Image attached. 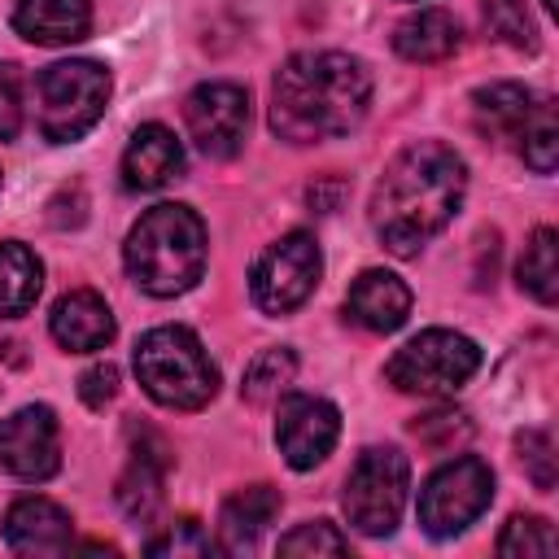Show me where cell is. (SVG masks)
<instances>
[{
    "instance_id": "cell-1",
    "label": "cell",
    "mask_w": 559,
    "mask_h": 559,
    "mask_svg": "<svg viewBox=\"0 0 559 559\" xmlns=\"http://www.w3.org/2000/svg\"><path fill=\"white\" fill-rule=\"evenodd\" d=\"M467 166L441 140L406 144L380 175L371 192V227L389 253H419L463 205Z\"/></svg>"
},
{
    "instance_id": "cell-2",
    "label": "cell",
    "mask_w": 559,
    "mask_h": 559,
    "mask_svg": "<svg viewBox=\"0 0 559 559\" xmlns=\"http://www.w3.org/2000/svg\"><path fill=\"white\" fill-rule=\"evenodd\" d=\"M371 105V70L349 52H293L271 83V131L288 144L349 135Z\"/></svg>"
},
{
    "instance_id": "cell-3",
    "label": "cell",
    "mask_w": 559,
    "mask_h": 559,
    "mask_svg": "<svg viewBox=\"0 0 559 559\" xmlns=\"http://www.w3.org/2000/svg\"><path fill=\"white\" fill-rule=\"evenodd\" d=\"M127 275L148 297H179L205 271V223L175 201H162L140 214L122 245Z\"/></svg>"
},
{
    "instance_id": "cell-4",
    "label": "cell",
    "mask_w": 559,
    "mask_h": 559,
    "mask_svg": "<svg viewBox=\"0 0 559 559\" xmlns=\"http://www.w3.org/2000/svg\"><path fill=\"white\" fill-rule=\"evenodd\" d=\"M135 380L157 406H170V411H201L218 393L214 358L205 354L201 336L179 323H162L140 336Z\"/></svg>"
},
{
    "instance_id": "cell-5",
    "label": "cell",
    "mask_w": 559,
    "mask_h": 559,
    "mask_svg": "<svg viewBox=\"0 0 559 559\" xmlns=\"http://www.w3.org/2000/svg\"><path fill=\"white\" fill-rule=\"evenodd\" d=\"M39 131L52 144L87 135L109 105V70L100 61H57L39 74Z\"/></svg>"
},
{
    "instance_id": "cell-6",
    "label": "cell",
    "mask_w": 559,
    "mask_h": 559,
    "mask_svg": "<svg viewBox=\"0 0 559 559\" xmlns=\"http://www.w3.org/2000/svg\"><path fill=\"white\" fill-rule=\"evenodd\" d=\"M480 367V349L472 336L450 332V328H428L419 336H411L384 367L389 384L402 393H419V397H445L454 389H463Z\"/></svg>"
},
{
    "instance_id": "cell-7",
    "label": "cell",
    "mask_w": 559,
    "mask_h": 559,
    "mask_svg": "<svg viewBox=\"0 0 559 559\" xmlns=\"http://www.w3.org/2000/svg\"><path fill=\"white\" fill-rule=\"evenodd\" d=\"M406 489H411V463H406V454L393 450V445H371L349 467L341 507H345V515H349V524L358 533L389 537L397 528V520H402Z\"/></svg>"
},
{
    "instance_id": "cell-8",
    "label": "cell",
    "mask_w": 559,
    "mask_h": 559,
    "mask_svg": "<svg viewBox=\"0 0 559 559\" xmlns=\"http://www.w3.org/2000/svg\"><path fill=\"white\" fill-rule=\"evenodd\" d=\"M493 502V472L476 454H459L441 463L419 489V524L428 537H454L480 520Z\"/></svg>"
},
{
    "instance_id": "cell-9",
    "label": "cell",
    "mask_w": 559,
    "mask_h": 559,
    "mask_svg": "<svg viewBox=\"0 0 559 559\" xmlns=\"http://www.w3.org/2000/svg\"><path fill=\"white\" fill-rule=\"evenodd\" d=\"M319 275H323V253H319L314 236L288 231L275 245H266L262 258L253 262V275H249L253 306L262 314H293L297 306H306Z\"/></svg>"
},
{
    "instance_id": "cell-10",
    "label": "cell",
    "mask_w": 559,
    "mask_h": 559,
    "mask_svg": "<svg viewBox=\"0 0 559 559\" xmlns=\"http://www.w3.org/2000/svg\"><path fill=\"white\" fill-rule=\"evenodd\" d=\"M183 122L205 157H236L249 131V92L240 83H201L183 100Z\"/></svg>"
},
{
    "instance_id": "cell-11",
    "label": "cell",
    "mask_w": 559,
    "mask_h": 559,
    "mask_svg": "<svg viewBox=\"0 0 559 559\" xmlns=\"http://www.w3.org/2000/svg\"><path fill=\"white\" fill-rule=\"evenodd\" d=\"M341 437V411L328 397L314 393H288L275 411V441L280 454L288 459V467L310 472L314 463H323L332 454Z\"/></svg>"
},
{
    "instance_id": "cell-12",
    "label": "cell",
    "mask_w": 559,
    "mask_h": 559,
    "mask_svg": "<svg viewBox=\"0 0 559 559\" xmlns=\"http://www.w3.org/2000/svg\"><path fill=\"white\" fill-rule=\"evenodd\" d=\"M0 467L17 480H48L61 467V428L52 406H22L0 419Z\"/></svg>"
},
{
    "instance_id": "cell-13",
    "label": "cell",
    "mask_w": 559,
    "mask_h": 559,
    "mask_svg": "<svg viewBox=\"0 0 559 559\" xmlns=\"http://www.w3.org/2000/svg\"><path fill=\"white\" fill-rule=\"evenodd\" d=\"M131 432L140 437V445H131L127 472L118 476V507L127 511V520L148 524L157 515V507H162V485H166V472H170V450L148 428H131Z\"/></svg>"
},
{
    "instance_id": "cell-14",
    "label": "cell",
    "mask_w": 559,
    "mask_h": 559,
    "mask_svg": "<svg viewBox=\"0 0 559 559\" xmlns=\"http://www.w3.org/2000/svg\"><path fill=\"white\" fill-rule=\"evenodd\" d=\"M179 175H183V144L175 140V131L162 122L135 127V135L122 153V183L131 192H157Z\"/></svg>"
},
{
    "instance_id": "cell-15",
    "label": "cell",
    "mask_w": 559,
    "mask_h": 559,
    "mask_svg": "<svg viewBox=\"0 0 559 559\" xmlns=\"http://www.w3.org/2000/svg\"><path fill=\"white\" fill-rule=\"evenodd\" d=\"M74 537V520L66 507H57L52 498H17L4 515V542L17 555H61L70 550Z\"/></svg>"
},
{
    "instance_id": "cell-16",
    "label": "cell",
    "mask_w": 559,
    "mask_h": 559,
    "mask_svg": "<svg viewBox=\"0 0 559 559\" xmlns=\"http://www.w3.org/2000/svg\"><path fill=\"white\" fill-rule=\"evenodd\" d=\"M280 507H284V498H280L275 485H245V489H236V493L223 502V511H218V542H214V546H218L223 555H245V550H253V546L262 542V533L275 524Z\"/></svg>"
},
{
    "instance_id": "cell-17",
    "label": "cell",
    "mask_w": 559,
    "mask_h": 559,
    "mask_svg": "<svg viewBox=\"0 0 559 559\" xmlns=\"http://www.w3.org/2000/svg\"><path fill=\"white\" fill-rule=\"evenodd\" d=\"M48 328H52V341L70 354H92V349H105L114 341V314H109L105 297L92 293V288L66 293L52 306Z\"/></svg>"
},
{
    "instance_id": "cell-18",
    "label": "cell",
    "mask_w": 559,
    "mask_h": 559,
    "mask_svg": "<svg viewBox=\"0 0 559 559\" xmlns=\"http://www.w3.org/2000/svg\"><path fill=\"white\" fill-rule=\"evenodd\" d=\"M345 314L367 332H397L411 314V288L393 271H362L349 284Z\"/></svg>"
},
{
    "instance_id": "cell-19",
    "label": "cell",
    "mask_w": 559,
    "mask_h": 559,
    "mask_svg": "<svg viewBox=\"0 0 559 559\" xmlns=\"http://www.w3.org/2000/svg\"><path fill=\"white\" fill-rule=\"evenodd\" d=\"M13 31L31 44H74L92 31V0H17Z\"/></svg>"
},
{
    "instance_id": "cell-20",
    "label": "cell",
    "mask_w": 559,
    "mask_h": 559,
    "mask_svg": "<svg viewBox=\"0 0 559 559\" xmlns=\"http://www.w3.org/2000/svg\"><path fill=\"white\" fill-rule=\"evenodd\" d=\"M459 44H463V31L445 9H419V13H411L393 26L397 57L419 61V66L424 61H445L450 52H459Z\"/></svg>"
},
{
    "instance_id": "cell-21",
    "label": "cell",
    "mask_w": 559,
    "mask_h": 559,
    "mask_svg": "<svg viewBox=\"0 0 559 559\" xmlns=\"http://www.w3.org/2000/svg\"><path fill=\"white\" fill-rule=\"evenodd\" d=\"M528 109H533V92L520 87V83H489V87L472 92L476 127L489 140H515L524 118H528Z\"/></svg>"
},
{
    "instance_id": "cell-22",
    "label": "cell",
    "mask_w": 559,
    "mask_h": 559,
    "mask_svg": "<svg viewBox=\"0 0 559 559\" xmlns=\"http://www.w3.org/2000/svg\"><path fill=\"white\" fill-rule=\"evenodd\" d=\"M44 266L22 240H0V319H17L35 306Z\"/></svg>"
},
{
    "instance_id": "cell-23",
    "label": "cell",
    "mask_w": 559,
    "mask_h": 559,
    "mask_svg": "<svg viewBox=\"0 0 559 559\" xmlns=\"http://www.w3.org/2000/svg\"><path fill=\"white\" fill-rule=\"evenodd\" d=\"M520 288L537 297L542 306H555L559 297V262H555V227H537L520 258Z\"/></svg>"
},
{
    "instance_id": "cell-24",
    "label": "cell",
    "mask_w": 559,
    "mask_h": 559,
    "mask_svg": "<svg viewBox=\"0 0 559 559\" xmlns=\"http://www.w3.org/2000/svg\"><path fill=\"white\" fill-rule=\"evenodd\" d=\"M515 140H520L524 162L537 175H550L555 170V157H559V118H555V100L550 96L533 100V109H528V118H524V127H520Z\"/></svg>"
},
{
    "instance_id": "cell-25",
    "label": "cell",
    "mask_w": 559,
    "mask_h": 559,
    "mask_svg": "<svg viewBox=\"0 0 559 559\" xmlns=\"http://www.w3.org/2000/svg\"><path fill=\"white\" fill-rule=\"evenodd\" d=\"M293 376H297V358H293V349H262V354L249 362V371H245L240 397L253 402V406L275 402V397L293 384Z\"/></svg>"
},
{
    "instance_id": "cell-26",
    "label": "cell",
    "mask_w": 559,
    "mask_h": 559,
    "mask_svg": "<svg viewBox=\"0 0 559 559\" xmlns=\"http://www.w3.org/2000/svg\"><path fill=\"white\" fill-rule=\"evenodd\" d=\"M498 555H507V559H546V555H555V533L542 515H511L502 537H498Z\"/></svg>"
},
{
    "instance_id": "cell-27",
    "label": "cell",
    "mask_w": 559,
    "mask_h": 559,
    "mask_svg": "<svg viewBox=\"0 0 559 559\" xmlns=\"http://www.w3.org/2000/svg\"><path fill=\"white\" fill-rule=\"evenodd\" d=\"M480 13H485V26L493 39L511 44V48H537V31H533V17L524 9V0H480Z\"/></svg>"
},
{
    "instance_id": "cell-28",
    "label": "cell",
    "mask_w": 559,
    "mask_h": 559,
    "mask_svg": "<svg viewBox=\"0 0 559 559\" xmlns=\"http://www.w3.org/2000/svg\"><path fill=\"white\" fill-rule=\"evenodd\" d=\"M275 550L280 555H349V537L336 533V524H328V520H310V524H297L293 533H284Z\"/></svg>"
},
{
    "instance_id": "cell-29",
    "label": "cell",
    "mask_w": 559,
    "mask_h": 559,
    "mask_svg": "<svg viewBox=\"0 0 559 559\" xmlns=\"http://www.w3.org/2000/svg\"><path fill=\"white\" fill-rule=\"evenodd\" d=\"M144 550H148V555H210V550H218V546L210 542V533H205L197 520H179V524H170L162 537H148Z\"/></svg>"
},
{
    "instance_id": "cell-30",
    "label": "cell",
    "mask_w": 559,
    "mask_h": 559,
    "mask_svg": "<svg viewBox=\"0 0 559 559\" xmlns=\"http://www.w3.org/2000/svg\"><path fill=\"white\" fill-rule=\"evenodd\" d=\"M515 445H520V463L528 467L533 485H537V489H555V441H550V432L528 428Z\"/></svg>"
},
{
    "instance_id": "cell-31",
    "label": "cell",
    "mask_w": 559,
    "mask_h": 559,
    "mask_svg": "<svg viewBox=\"0 0 559 559\" xmlns=\"http://www.w3.org/2000/svg\"><path fill=\"white\" fill-rule=\"evenodd\" d=\"M22 131V74L13 61H0V140Z\"/></svg>"
},
{
    "instance_id": "cell-32",
    "label": "cell",
    "mask_w": 559,
    "mask_h": 559,
    "mask_svg": "<svg viewBox=\"0 0 559 559\" xmlns=\"http://www.w3.org/2000/svg\"><path fill=\"white\" fill-rule=\"evenodd\" d=\"M79 397H83L92 411H100L105 402H114V397H118V367H114V362H92V367L79 376Z\"/></svg>"
},
{
    "instance_id": "cell-33",
    "label": "cell",
    "mask_w": 559,
    "mask_h": 559,
    "mask_svg": "<svg viewBox=\"0 0 559 559\" xmlns=\"http://www.w3.org/2000/svg\"><path fill=\"white\" fill-rule=\"evenodd\" d=\"M459 415H450V411H437V415H424L419 424H415V432L424 437V441H432V445H454V437H467V424H454Z\"/></svg>"
},
{
    "instance_id": "cell-34",
    "label": "cell",
    "mask_w": 559,
    "mask_h": 559,
    "mask_svg": "<svg viewBox=\"0 0 559 559\" xmlns=\"http://www.w3.org/2000/svg\"><path fill=\"white\" fill-rule=\"evenodd\" d=\"M542 4H546V9H550V13H555V9H559V0H542Z\"/></svg>"
}]
</instances>
